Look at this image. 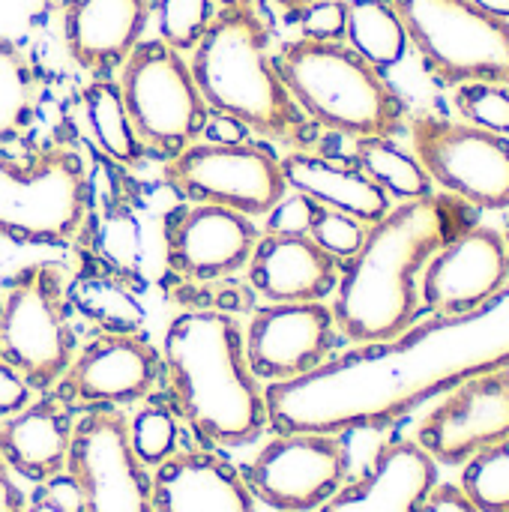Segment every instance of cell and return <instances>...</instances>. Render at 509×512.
<instances>
[{"label": "cell", "instance_id": "6da1fadb", "mask_svg": "<svg viewBox=\"0 0 509 512\" xmlns=\"http://www.w3.org/2000/svg\"><path fill=\"white\" fill-rule=\"evenodd\" d=\"M509 369V282L483 306L408 327L318 369L270 384L267 423L279 432L339 435L402 420L459 384Z\"/></svg>", "mask_w": 509, "mask_h": 512}, {"label": "cell", "instance_id": "7a4b0ae2", "mask_svg": "<svg viewBox=\"0 0 509 512\" xmlns=\"http://www.w3.org/2000/svg\"><path fill=\"white\" fill-rule=\"evenodd\" d=\"M468 225L471 204L462 198L423 195L387 210L342 270L336 327L366 345L405 333L420 309L417 273Z\"/></svg>", "mask_w": 509, "mask_h": 512}, {"label": "cell", "instance_id": "3957f363", "mask_svg": "<svg viewBox=\"0 0 509 512\" xmlns=\"http://www.w3.org/2000/svg\"><path fill=\"white\" fill-rule=\"evenodd\" d=\"M162 366L180 417L207 447H246L267 429L243 330L225 312H183L165 330Z\"/></svg>", "mask_w": 509, "mask_h": 512}, {"label": "cell", "instance_id": "277c9868", "mask_svg": "<svg viewBox=\"0 0 509 512\" xmlns=\"http://www.w3.org/2000/svg\"><path fill=\"white\" fill-rule=\"evenodd\" d=\"M189 69L216 114H228L249 132L294 150L312 144V120L273 63L270 21L258 6L219 9L192 48Z\"/></svg>", "mask_w": 509, "mask_h": 512}, {"label": "cell", "instance_id": "5b68a950", "mask_svg": "<svg viewBox=\"0 0 509 512\" xmlns=\"http://www.w3.org/2000/svg\"><path fill=\"white\" fill-rule=\"evenodd\" d=\"M273 63L315 126L351 138H393L405 126V99L351 45L300 36L279 45Z\"/></svg>", "mask_w": 509, "mask_h": 512}, {"label": "cell", "instance_id": "8992f818", "mask_svg": "<svg viewBox=\"0 0 509 512\" xmlns=\"http://www.w3.org/2000/svg\"><path fill=\"white\" fill-rule=\"evenodd\" d=\"M87 171L75 150L42 147L30 159L0 150V237L69 243L87 219Z\"/></svg>", "mask_w": 509, "mask_h": 512}, {"label": "cell", "instance_id": "52a82bcc", "mask_svg": "<svg viewBox=\"0 0 509 512\" xmlns=\"http://www.w3.org/2000/svg\"><path fill=\"white\" fill-rule=\"evenodd\" d=\"M408 42L444 84L509 87V21L471 0H390Z\"/></svg>", "mask_w": 509, "mask_h": 512}, {"label": "cell", "instance_id": "ba28073f", "mask_svg": "<svg viewBox=\"0 0 509 512\" xmlns=\"http://www.w3.org/2000/svg\"><path fill=\"white\" fill-rule=\"evenodd\" d=\"M75 336L63 288V267L36 261L21 267L0 300V360H6L30 390L54 387L72 366Z\"/></svg>", "mask_w": 509, "mask_h": 512}, {"label": "cell", "instance_id": "9c48e42d", "mask_svg": "<svg viewBox=\"0 0 509 512\" xmlns=\"http://www.w3.org/2000/svg\"><path fill=\"white\" fill-rule=\"evenodd\" d=\"M117 87L144 150L171 159L204 135L210 108L189 63L168 42L141 39L123 60Z\"/></svg>", "mask_w": 509, "mask_h": 512}, {"label": "cell", "instance_id": "30bf717a", "mask_svg": "<svg viewBox=\"0 0 509 512\" xmlns=\"http://www.w3.org/2000/svg\"><path fill=\"white\" fill-rule=\"evenodd\" d=\"M165 183L192 204L267 216L285 195L279 156L264 144H189L165 165Z\"/></svg>", "mask_w": 509, "mask_h": 512}, {"label": "cell", "instance_id": "8fae6325", "mask_svg": "<svg viewBox=\"0 0 509 512\" xmlns=\"http://www.w3.org/2000/svg\"><path fill=\"white\" fill-rule=\"evenodd\" d=\"M66 468L81 512H153V480L114 405H96L72 426Z\"/></svg>", "mask_w": 509, "mask_h": 512}, {"label": "cell", "instance_id": "7c38bea8", "mask_svg": "<svg viewBox=\"0 0 509 512\" xmlns=\"http://www.w3.org/2000/svg\"><path fill=\"white\" fill-rule=\"evenodd\" d=\"M411 141L429 180L471 207H509V141L504 135L417 114L411 120Z\"/></svg>", "mask_w": 509, "mask_h": 512}, {"label": "cell", "instance_id": "4fadbf2b", "mask_svg": "<svg viewBox=\"0 0 509 512\" xmlns=\"http://www.w3.org/2000/svg\"><path fill=\"white\" fill-rule=\"evenodd\" d=\"M345 471L348 450L336 435L288 432L252 459L243 483L273 510L309 512L339 492Z\"/></svg>", "mask_w": 509, "mask_h": 512}, {"label": "cell", "instance_id": "5bb4252c", "mask_svg": "<svg viewBox=\"0 0 509 512\" xmlns=\"http://www.w3.org/2000/svg\"><path fill=\"white\" fill-rule=\"evenodd\" d=\"M258 243L249 216L216 204H180L165 213V261L186 282H219L243 270Z\"/></svg>", "mask_w": 509, "mask_h": 512}, {"label": "cell", "instance_id": "9a60e30c", "mask_svg": "<svg viewBox=\"0 0 509 512\" xmlns=\"http://www.w3.org/2000/svg\"><path fill=\"white\" fill-rule=\"evenodd\" d=\"M333 309L324 303H270L255 312L243 339L258 381H291L318 369L333 348Z\"/></svg>", "mask_w": 509, "mask_h": 512}, {"label": "cell", "instance_id": "2e32d148", "mask_svg": "<svg viewBox=\"0 0 509 512\" xmlns=\"http://www.w3.org/2000/svg\"><path fill=\"white\" fill-rule=\"evenodd\" d=\"M420 447L447 465L509 438V369L459 384L420 426Z\"/></svg>", "mask_w": 509, "mask_h": 512}, {"label": "cell", "instance_id": "e0dca14e", "mask_svg": "<svg viewBox=\"0 0 509 512\" xmlns=\"http://www.w3.org/2000/svg\"><path fill=\"white\" fill-rule=\"evenodd\" d=\"M509 276V249L495 228L468 225L438 249L423 276V300L432 312L462 315L492 300Z\"/></svg>", "mask_w": 509, "mask_h": 512}, {"label": "cell", "instance_id": "ac0fdd59", "mask_svg": "<svg viewBox=\"0 0 509 512\" xmlns=\"http://www.w3.org/2000/svg\"><path fill=\"white\" fill-rule=\"evenodd\" d=\"M159 366L162 357L144 336L105 333L66 369V393L84 405H129L153 390Z\"/></svg>", "mask_w": 509, "mask_h": 512}, {"label": "cell", "instance_id": "d6986e66", "mask_svg": "<svg viewBox=\"0 0 509 512\" xmlns=\"http://www.w3.org/2000/svg\"><path fill=\"white\" fill-rule=\"evenodd\" d=\"M246 267L252 288L270 303H321L339 282V261L309 234L264 231Z\"/></svg>", "mask_w": 509, "mask_h": 512}, {"label": "cell", "instance_id": "ffe728a7", "mask_svg": "<svg viewBox=\"0 0 509 512\" xmlns=\"http://www.w3.org/2000/svg\"><path fill=\"white\" fill-rule=\"evenodd\" d=\"M153 0H66L63 42L69 57L87 72L123 66L141 42Z\"/></svg>", "mask_w": 509, "mask_h": 512}, {"label": "cell", "instance_id": "44dd1931", "mask_svg": "<svg viewBox=\"0 0 509 512\" xmlns=\"http://www.w3.org/2000/svg\"><path fill=\"white\" fill-rule=\"evenodd\" d=\"M438 486L435 459L411 441L378 453L372 471L321 504V512H420Z\"/></svg>", "mask_w": 509, "mask_h": 512}, {"label": "cell", "instance_id": "7402d4cb", "mask_svg": "<svg viewBox=\"0 0 509 512\" xmlns=\"http://www.w3.org/2000/svg\"><path fill=\"white\" fill-rule=\"evenodd\" d=\"M69 396L54 393L0 420V459L30 483H48L66 468L72 441Z\"/></svg>", "mask_w": 509, "mask_h": 512}, {"label": "cell", "instance_id": "603a6c76", "mask_svg": "<svg viewBox=\"0 0 509 512\" xmlns=\"http://www.w3.org/2000/svg\"><path fill=\"white\" fill-rule=\"evenodd\" d=\"M153 512H255L240 471L213 453H180L153 477Z\"/></svg>", "mask_w": 509, "mask_h": 512}, {"label": "cell", "instance_id": "cb8c5ba5", "mask_svg": "<svg viewBox=\"0 0 509 512\" xmlns=\"http://www.w3.org/2000/svg\"><path fill=\"white\" fill-rule=\"evenodd\" d=\"M282 177L294 192L309 195L315 204L348 213L360 222H378L390 210L387 192L372 183L357 165H342L309 150H291L279 159Z\"/></svg>", "mask_w": 509, "mask_h": 512}, {"label": "cell", "instance_id": "d4e9b609", "mask_svg": "<svg viewBox=\"0 0 509 512\" xmlns=\"http://www.w3.org/2000/svg\"><path fill=\"white\" fill-rule=\"evenodd\" d=\"M345 36L372 66L390 69L405 57L408 36L390 0H351Z\"/></svg>", "mask_w": 509, "mask_h": 512}, {"label": "cell", "instance_id": "484cf974", "mask_svg": "<svg viewBox=\"0 0 509 512\" xmlns=\"http://www.w3.org/2000/svg\"><path fill=\"white\" fill-rule=\"evenodd\" d=\"M39 78L27 54L0 33V150L15 144L33 120Z\"/></svg>", "mask_w": 509, "mask_h": 512}, {"label": "cell", "instance_id": "4316f807", "mask_svg": "<svg viewBox=\"0 0 509 512\" xmlns=\"http://www.w3.org/2000/svg\"><path fill=\"white\" fill-rule=\"evenodd\" d=\"M84 111L96 144L120 165H138L144 144L138 141L132 120L126 114L120 87L108 78H96L84 87Z\"/></svg>", "mask_w": 509, "mask_h": 512}, {"label": "cell", "instance_id": "83f0119b", "mask_svg": "<svg viewBox=\"0 0 509 512\" xmlns=\"http://www.w3.org/2000/svg\"><path fill=\"white\" fill-rule=\"evenodd\" d=\"M354 165L396 198H423L432 192V180L417 162V156L399 150L390 138H357Z\"/></svg>", "mask_w": 509, "mask_h": 512}, {"label": "cell", "instance_id": "f1b7e54d", "mask_svg": "<svg viewBox=\"0 0 509 512\" xmlns=\"http://www.w3.org/2000/svg\"><path fill=\"white\" fill-rule=\"evenodd\" d=\"M462 492L480 512H509V438L471 456Z\"/></svg>", "mask_w": 509, "mask_h": 512}, {"label": "cell", "instance_id": "f546056e", "mask_svg": "<svg viewBox=\"0 0 509 512\" xmlns=\"http://www.w3.org/2000/svg\"><path fill=\"white\" fill-rule=\"evenodd\" d=\"M159 12V39L171 48L192 51L213 21V0H156Z\"/></svg>", "mask_w": 509, "mask_h": 512}, {"label": "cell", "instance_id": "4dcf8cb0", "mask_svg": "<svg viewBox=\"0 0 509 512\" xmlns=\"http://www.w3.org/2000/svg\"><path fill=\"white\" fill-rule=\"evenodd\" d=\"M129 441L141 465H162L177 450V420L165 408H144L129 423Z\"/></svg>", "mask_w": 509, "mask_h": 512}, {"label": "cell", "instance_id": "1f68e13d", "mask_svg": "<svg viewBox=\"0 0 509 512\" xmlns=\"http://www.w3.org/2000/svg\"><path fill=\"white\" fill-rule=\"evenodd\" d=\"M456 108L471 120V126L507 135L509 132V90L504 84L468 81L456 90Z\"/></svg>", "mask_w": 509, "mask_h": 512}, {"label": "cell", "instance_id": "d6a6232c", "mask_svg": "<svg viewBox=\"0 0 509 512\" xmlns=\"http://www.w3.org/2000/svg\"><path fill=\"white\" fill-rule=\"evenodd\" d=\"M309 237L327 255H333L336 261H348L360 249V243L366 237V228H363L360 219H354L348 213H339V210H330V207H318Z\"/></svg>", "mask_w": 509, "mask_h": 512}, {"label": "cell", "instance_id": "836d02e7", "mask_svg": "<svg viewBox=\"0 0 509 512\" xmlns=\"http://www.w3.org/2000/svg\"><path fill=\"white\" fill-rule=\"evenodd\" d=\"M297 18H300V30L306 39L342 42L345 24H348V3L345 0H318L312 6H306Z\"/></svg>", "mask_w": 509, "mask_h": 512}, {"label": "cell", "instance_id": "e575fe53", "mask_svg": "<svg viewBox=\"0 0 509 512\" xmlns=\"http://www.w3.org/2000/svg\"><path fill=\"white\" fill-rule=\"evenodd\" d=\"M318 207H321V204H315V201H312L309 195H303V192L285 195V198L267 213V231H270V234H309Z\"/></svg>", "mask_w": 509, "mask_h": 512}, {"label": "cell", "instance_id": "d590c367", "mask_svg": "<svg viewBox=\"0 0 509 512\" xmlns=\"http://www.w3.org/2000/svg\"><path fill=\"white\" fill-rule=\"evenodd\" d=\"M30 384L6 363L0 360V417L18 414L21 408L30 405Z\"/></svg>", "mask_w": 509, "mask_h": 512}, {"label": "cell", "instance_id": "8d00e7d4", "mask_svg": "<svg viewBox=\"0 0 509 512\" xmlns=\"http://www.w3.org/2000/svg\"><path fill=\"white\" fill-rule=\"evenodd\" d=\"M420 512H480V510L471 504V498H468L462 489H456V486H435V489L429 492V498H426V504H423V510Z\"/></svg>", "mask_w": 509, "mask_h": 512}, {"label": "cell", "instance_id": "74e56055", "mask_svg": "<svg viewBox=\"0 0 509 512\" xmlns=\"http://www.w3.org/2000/svg\"><path fill=\"white\" fill-rule=\"evenodd\" d=\"M204 135L210 144H240V141H246L249 129L228 114H210L204 123Z\"/></svg>", "mask_w": 509, "mask_h": 512}, {"label": "cell", "instance_id": "f35d334b", "mask_svg": "<svg viewBox=\"0 0 509 512\" xmlns=\"http://www.w3.org/2000/svg\"><path fill=\"white\" fill-rule=\"evenodd\" d=\"M0 512H24V495L15 486L3 459H0Z\"/></svg>", "mask_w": 509, "mask_h": 512}, {"label": "cell", "instance_id": "ab89813d", "mask_svg": "<svg viewBox=\"0 0 509 512\" xmlns=\"http://www.w3.org/2000/svg\"><path fill=\"white\" fill-rule=\"evenodd\" d=\"M471 3H477L480 9H486V12H492V15L507 18L509 21V0H471Z\"/></svg>", "mask_w": 509, "mask_h": 512}, {"label": "cell", "instance_id": "60d3db41", "mask_svg": "<svg viewBox=\"0 0 509 512\" xmlns=\"http://www.w3.org/2000/svg\"><path fill=\"white\" fill-rule=\"evenodd\" d=\"M279 9H285L288 12V18H297L306 6H312V3H318V0H273Z\"/></svg>", "mask_w": 509, "mask_h": 512}, {"label": "cell", "instance_id": "b9f144b4", "mask_svg": "<svg viewBox=\"0 0 509 512\" xmlns=\"http://www.w3.org/2000/svg\"><path fill=\"white\" fill-rule=\"evenodd\" d=\"M24 512H66L57 501H39V504H33L30 510H24Z\"/></svg>", "mask_w": 509, "mask_h": 512}, {"label": "cell", "instance_id": "7bdbcfd3", "mask_svg": "<svg viewBox=\"0 0 509 512\" xmlns=\"http://www.w3.org/2000/svg\"><path fill=\"white\" fill-rule=\"evenodd\" d=\"M219 3V9H231V6H255L258 0H213Z\"/></svg>", "mask_w": 509, "mask_h": 512}]
</instances>
